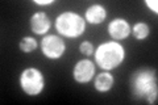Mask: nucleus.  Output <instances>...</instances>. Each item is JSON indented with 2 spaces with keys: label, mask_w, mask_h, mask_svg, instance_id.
Masks as SVG:
<instances>
[{
  "label": "nucleus",
  "mask_w": 158,
  "mask_h": 105,
  "mask_svg": "<svg viewBox=\"0 0 158 105\" xmlns=\"http://www.w3.org/2000/svg\"><path fill=\"white\" fill-rule=\"evenodd\" d=\"M132 95L136 100H142L148 104H156L158 97L157 74L152 68H138L131 78Z\"/></svg>",
  "instance_id": "f257e3e1"
},
{
  "label": "nucleus",
  "mask_w": 158,
  "mask_h": 105,
  "mask_svg": "<svg viewBox=\"0 0 158 105\" xmlns=\"http://www.w3.org/2000/svg\"><path fill=\"white\" fill-rule=\"evenodd\" d=\"M95 62L99 67L104 71L117 68L125 59V49L121 43L110 41L99 45L98 49L94 51Z\"/></svg>",
  "instance_id": "f03ea898"
},
{
  "label": "nucleus",
  "mask_w": 158,
  "mask_h": 105,
  "mask_svg": "<svg viewBox=\"0 0 158 105\" xmlns=\"http://www.w3.org/2000/svg\"><path fill=\"white\" fill-rule=\"evenodd\" d=\"M56 29L61 36L78 38L86 30V20L75 12H63L56 18Z\"/></svg>",
  "instance_id": "7ed1b4c3"
},
{
  "label": "nucleus",
  "mask_w": 158,
  "mask_h": 105,
  "mask_svg": "<svg viewBox=\"0 0 158 105\" xmlns=\"http://www.w3.org/2000/svg\"><path fill=\"white\" fill-rule=\"evenodd\" d=\"M20 87L28 96H38L45 88V78L36 67H28L23 70L19 78Z\"/></svg>",
  "instance_id": "20e7f679"
},
{
  "label": "nucleus",
  "mask_w": 158,
  "mask_h": 105,
  "mask_svg": "<svg viewBox=\"0 0 158 105\" xmlns=\"http://www.w3.org/2000/svg\"><path fill=\"white\" fill-rule=\"evenodd\" d=\"M42 54L45 55L48 59H59L66 51V43L65 41L56 36V34H48L42 38L41 43H40Z\"/></svg>",
  "instance_id": "39448f33"
},
{
  "label": "nucleus",
  "mask_w": 158,
  "mask_h": 105,
  "mask_svg": "<svg viewBox=\"0 0 158 105\" xmlns=\"http://www.w3.org/2000/svg\"><path fill=\"white\" fill-rule=\"evenodd\" d=\"M95 75V64L90 59H82L77 62L73 68V78L79 84H86L92 80Z\"/></svg>",
  "instance_id": "423d86ee"
},
{
  "label": "nucleus",
  "mask_w": 158,
  "mask_h": 105,
  "mask_svg": "<svg viewBox=\"0 0 158 105\" xmlns=\"http://www.w3.org/2000/svg\"><path fill=\"white\" fill-rule=\"evenodd\" d=\"M132 32L131 24L127 21L125 18H113L112 21L108 24V33L110 36L115 39V41H121L125 39Z\"/></svg>",
  "instance_id": "0eeeda50"
},
{
  "label": "nucleus",
  "mask_w": 158,
  "mask_h": 105,
  "mask_svg": "<svg viewBox=\"0 0 158 105\" xmlns=\"http://www.w3.org/2000/svg\"><path fill=\"white\" fill-rule=\"evenodd\" d=\"M29 25H31V30L34 34L44 36V34H46L49 32V29L52 26V22L45 12H37L31 17Z\"/></svg>",
  "instance_id": "6e6552de"
},
{
  "label": "nucleus",
  "mask_w": 158,
  "mask_h": 105,
  "mask_svg": "<svg viewBox=\"0 0 158 105\" xmlns=\"http://www.w3.org/2000/svg\"><path fill=\"white\" fill-rule=\"evenodd\" d=\"M86 21L92 25L102 24L107 17V9L100 4H94L86 11Z\"/></svg>",
  "instance_id": "1a4fd4ad"
},
{
  "label": "nucleus",
  "mask_w": 158,
  "mask_h": 105,
  "mask_svg": "<svg viewBox=\"0 0 158 105\" xmlns=\"http://www.w3.org/2000/svg\"><path fill=\"white\" fill-rule=\"evenodd\" d=\"M113 84H115V78H113V75L110 74L108 71H104V72L99 74L95 78L94 86H95V89L98 92L104 93V92L110 91V89L113 87Z\"/></svg>",
  "instance_id": "9d476101"
},
{
  "label": "nucleus",
  "mask_w": 158,
  "mask_h": 105,
  "mask_svg": "<svg viewBox=\"0 0 158 105\" xmlns=\"http://www.w3.org/2000/svg\"><path fill=\"white\" fill-rule=\"evenodd\" d=\"M131 33L133 34V37H135L136 39L142 41V39H145L150 33L149 25H148L146 22H136L135 25H133Z\"/></svg>",
  "instance_id": "9b49d317"
},
{
  "label": "nucleus",
  "mask_w": 158,
  "mask_h": 105,
  "mask_svg": "<svg viewBox=\"0 0 158 105\" xmlns=\"http://www.w3.org/2000/svg\"><path fill=\"white\" fill-rule=\"evenodd\" d=\"M20 50L24 53H32L37 49L38 43H37V39L33 38V37H24L21 38V41L19 43Z\"/></svg>",
  "instance_id": "f8f14e48"
},
{
  "label": "nucleus",
  "mask_w": 158,
  "mask_h": 105,
  "mask_svg": "<svg viewBox=\"0 0 158 105\" xmlns=\"http://www.w3.org/2000/svg\"><path fill=\"white\" fill-rule=\"evenodd\" d=\"M79 51H81L83 55H86V57H91L95 50H94V45L91 42L83 41L81 45H79Z\"/></svg>",
  "instance_id": "ddd939ff"
},
{
  "label": "nucleus",
  "mask_w": 158,
  "mask_h": 105,
  "mask_svg": "<svg viewBox=\"0 0 158 105\" xmlns=\"http://www.w3.org/2000/svg\"><path fill=\"white\" fill-rule=\"evenodd\" d=\"M145 4L149 7L152 12H154L156 14L158 13V2L157 0H145Z\"/></svg>",
  "instance_id": "4468645a"
},
{
  "label": "nucleus",
  "mask_w": 158,
  "mask_h": 105,
  "mask_svg": "<svg viewBox=\"0 0 158 105\" xmlns=\"http://www.w3.org/2000/svg\"><path fill=\"white\" fill-rule=\"evenodd\" d=\"M34 3L37 6H49V4H53L54 0H34Z\"/></svg>",
  "instance_id": "2eb2a0df"
}]
</instances>
